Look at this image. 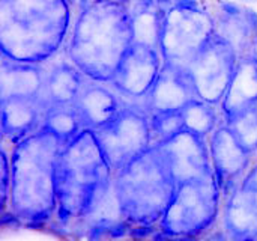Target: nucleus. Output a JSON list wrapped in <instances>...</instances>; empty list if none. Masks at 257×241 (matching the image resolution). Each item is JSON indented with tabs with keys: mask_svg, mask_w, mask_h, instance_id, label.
I'll list each match as a JSON object with an SVG mask.
<instances>
[{
	"mask_svg": "<svg viewBox=\"0 0 257 241\" xmlns=\"http://www.w3.org/2000/svg\"><path fill=\"white\" fill-rule=\"evenodd\" d=\"M62 145L41 127L12 149L9 211L27 228H45L56 216V162Z\"/></svg>",
	"mask_w": 257,
	"mask_h": 241,
	"instance_id": "obj_1",
	"label": "nucleus"
},
{
	"mask_svg": "<svg viewBox=\"0 0 257 241\" xmlns=\"http://www.w3.org/2000/svg\"><path fill=\"white\" fill-rule=\"evenodd\" d=\"M114 178L95 130L84 127L62 145L56 162V216L60 229L75 228L98 192Z\"/></svg>",
	"mask_w": 257,
	"mask_h": 241,
	"instance_id": "obj_2",
	"label": "nucleus"
},
{
	"mask_svg": "<svg viewBox=\"0 0 257 241\" xmlns=\"http://www.w3.org/2000/svg\"><path fill=\"white\" fill-rule=\"evenodd\" d=\"M131 44V15L122 3L95 2L80 15L68 54L86 78L110 83Z\"/></svg>",
	"mask_w": 257,
	"mask_h": 241,
	"instance_id": "obj_3",
	"label": "nucleus"
},
{
	"mask_svg": "<svg viewBox=\"0 0 257 241\" xmlns=\"http://www.w3.org/2000/svg\"><path fill=\"white\" fill-rule=\"evenodd\" d=\"M114 184L123 216L131 225H158L176 190L154 146L114 174Z\"/></svg>",
	"mask_w": 257,
	"mask_h": 241,
	"instance_id": "obj_4",
	"label": "nucleus"
},
{
	"mask_svg": "<svg viewBox=\"0 0 257 241\" xmlns=\"http://www.w3.org/2000/svg\"><path fill=\"white\" fill-rule=\"evenodd\" d=\"M221 201L214 175L179 184L158 226L167 238H199L217 223Z\"/></svg>",
	"mask_w": 257,
	"mask_h": 241,
	"instance_id": "obj_5",
	"label": "nucleus"
},
{
	"mask_svg": "<svg viewBox=\"0 0 257 241\" xmlns=\"http://www.w3.org/2000/svg\"><path fill=\"white\" fill-rule=\"evenodd\" d=\"M215 33L214 20L199 8L197 0H176L169 9L161 56L164 63L187 69L196 53Z\"/></svg>",
	"mask_w": 257,
	"mask_h": 241,
	"instance_id": "obj_6",
	"label": "nucleus"
},
{
	"mask_svg": "<svg viewBox=\"0 0 257 241\" xmlns=\"http://www.w3.org/2000/svg\"><path fill=\"white\" fill-rule=\"evenodd\" d=\"M95 133L114 174L154 145L149 113L145 107L123 106L108 124Z\"/></svg>",
	"mask_w": 257,
	"mask_h": 241,
	"instance_id": "obj_7",
	"label": "nucleus"
},
{
	"mask_svg": "<svg viewBox=\"0 0 257 241\" xmlns=\"http://www.w3.org/2000/svg\"><path fill=\"white\" fill-rule=\"evenodd\" d=\"M238 59L239 54L236 48L215 30L187 68L197 98L220 107L233 77Z\"/></svg>",
	"mask_w": 257,
	"mask_h": 241,
	"instance_id": "obj_8",
	"label": "nucleus"
},
{
	"mask_svg": "<svg viewBox=\"0 0 257 241\" xmlns=\"http://www.w3.org/2000/svg\"><path fill=\"white\" fill-rule=\"evenodd\" d=\"M154 148L161 155L176 186L214 175L208 139L187 128L154 145Z\"/></svg>",
	"mask_w": 257,
	"mask_h": 241,
	"instance_id": "obj_9",
	"label": "nucleus"
},
{
	"mask_svg": "<svg viewBox=\"0 0 257 241\" xmlns=\"http://www.w3.org/2000/svg\"><path fill=\"white\" fill-rule=\"evenodd\" d=\"M208 142L212 172L221 190L223 201H226L242 186V181L250 171L253 155L239 143L235 133L224 121H221L208 137Z\"/></svg>",
	"mask_w": 257,
	"mask_h": 241,
	"instance_id": "obj_10",
	"label": "nucleus"
},
{
	"mask_svg": "<svg viewBox=\"0 0 257 241\" xmlns=\"http://www.w3.org/2000/svg\"><path fill=\"white\" fill-rule=\"evenodd\" d=\"M163 63L158 50L133 42L120 59L110 85L125 98L145 100L155 85Z\"/></svg>",
	"mask_w": 257,
	"mask_h": 241,
	"instance_id": "obj_11",
	"label": "nucleus"
},
{
	"mask_svg": "<svg viewBox=\"0 0 257 241\" xmlns=\"http://www.w3.org/2000/svg\"><path fill=\"white\" fill-rule=\"evenodd\" d=\"M194 98L197 94L187 69L163 63L155 85L145 98V109L149 115L181 112Z\"/></svg>",
	"mask_w": 257,
	"mask_h": 241,
	"instance_id": "obj_12",
	"label": "nucleus"
},
{
	"mask_svg": "<svg viewBox=\"0 0 257 241\" xmlns=\"http://www.w3.org/2000/svg\"><path fill=\"white\" fill-rule=\"evenodd\" d=\"M74 104L80 113L83 125L92 130H98L108 124L123 107L116 89L110 83L90 78H86Z\"/></svg>",
	"mask_w": 257,
	"mask_h": 241,
	"instance_id": "obj_13",
	"label": "nucleus"
},
{
	"mask_svg": "<svg viewBox=\"0 0 257 241\" xmlns=\"http://www.w3.org/2000/svg\"><path fill=\"white\" fill-rule=\"evenodd\" d=\"M48 103L41 98L11 97L2 98V134L9 140L20 142L41 128Z\"/></svg>",
	"mask_w": 257,
	"mask_h": 241,
	"instance_id": "obj_14",
	"label": "nucleus"
},
{
	"mask_svg": "<svg viewBox=\"0 0 257 241\" xmlns=\"http://www.w3.org/2000/svg\"><path fill=\"white\" fill-rule=\"evenodd\" d=\"M257 104V57L254 53L239 56L233 77L220 104L223 121Z\"/></svg>",
	"mask_w": 257,
	"mask_h": 241,
	"instance_id": "obj_15",
	"label": "nucleus"
},
{
	"mask_svg": "<svg viewBox=\"0 0 257 241\" xmlns=\"http://www.w3.org/2000/svg\"><path fill=\"white\" fill-rule=\"evenodd\" d=\"M47 75L39 63L18 62L2 56V98L27 97L45 100Z\"/></svg>",
	"mask_w": 257,
	"mask_h": 241,
	"instance_id": "obj_16",
	"label": "nucleus"
},
{
	"mask_svg": "<svg viewBox=\"0 0 257 241\" xmlns=\"http://www.w3.org/2000/svg\"><path fill=\"white\" fill-rule=\"evenodd\" d=\"M224 231L230 238L257 240V193L239 187L224 201Z\"/></svg>",
	"mask_w": 257,
	"mask_h": 241,
	"instance_id": "obj_17",
	"label": "nucleus"
},
{
	"mask_svg": "<svg viewBox=\"0 0 257 241\" xmlns=\"http://www.w3.org/2000/svg\"><path fill=\"white\" fill-rule=\"evenodd\" d=\"M167 14L169 9L164 8L160 0H139V6L131 14L133 42L160 51Z\"/></svg>",
	"mask_w": 257,
	"mask_h": 241,
	"instance_id": "obj_18",
	"label": "nucleus"
},
{
	"mask_svg": "<svg viewBox=\"0 0 257 241\" xmlns=\"http://www.w3.org/2000/svg\"><path fill=\"white\" fill-rule=\"evenodd\" d=\"M86 75L69 60L60 62L53 66L47 74L45 83V101L50 104H74Z\"/></svg>",
	"mask_w": 257,
	"mask_h": 241,
	"instance_id": "obj_19",
	"label": "nucleus"
},
{
	"mask_svg": "<svg viewBox=\"0 0 257 241\" xmlns=\"http://www.w3.org/2000/svg\"><path fill=\"white\" fill-rule=\"evenodd\" d=\"M41 127L53 133L63 145L84 128L75 104H50Z\"/></svg>",
	"mask_w": 257,
	"mask_h": 241,
	"instance_id": "obj_20",
	"label": "nucleus"
},
{
	"mask_svg": "<svg viewBox=\"0 0 257 241\" xmlns=\"http://www.w3.org/2000/svg\"><path fill=\"white\" fill-rule=\"evenodd\" d=\"M181 112L185 128L206 139L214 133L223 119L218 106H214L200 98L191 100Z\"/></svg>",
	"mask_w": 257,
	"mask_h": 241,
	"instance_id": "obj_21",
	"label": "nucleus"
},
{
	"mask_svg": "<svg viewBox=\"0 0 257 241\" xmlns=\"http://www.w3.org/2000/svg\"><path fill=\"white\" fill-rule=\"evenodd\" d=\"M224 122L232 128L239 143L253 157L257 155V104L242 110Z\"/></svg>",
	"mask_w": 257,
	"mask_h": 241,
	"instance_id": "obj_22",
	"label": "nucleus"
},
{
	"mask_svg": "<svg viewBox=\"0 0 257 241\" xmlns=\"http://www.w3.org/2000/svg\"><path fill=\"white\" fill-rule=\"evenodd\" d=\"M152 140L154 145L170 139L176 133L185 128L182 112H169V113H152L149 115ZM152 145V146H154Z\"/></svg>",
	"mask_w": 257,
	"mask_h": 241,
	"instance_id": "obj_23",
	"label": "nucleus"
},
{
	"mask_svg": "<svg viewBox=\"0 0 257 241\" xmlns=\"http://www.w3.org/2000/svg\"><path fill=\"white\" fill-rule=\"evenodd\" d=\"M11 198V157L5 148H2V213L8 211Z\"/></svg>",
	"mask_w": 257,
	"mask_h": 241,
	"instance_id": "obj_24",
	"label": "nucleus"
},
{
	"mask_svg": "<svg viewBox=\"0 0 257 241\" xmlns=\"http://www.w3.org/2000/svg\"><path fill=\"white\" fill-rule=\"evenodd\" d=\"M241 187L248 189V190L256 192L257 193V165L247 172V175H245V178H244Z\"/></svg>",
	"mask_w": 257,
	"mask_h": 241,
	"instance_id": "obj_25",
	"label": "nucleus"
},
{
	"mask_svg": "<svg viewBox=\"0 0 257 241\" xmlns=\"http://www.w3.org/2000/svg\"><path fill=\"white\" fill-rule=\"evenodd\" d=\"M254 54H256V57H257V41H256V45H254Z\"/></svg>",
	"mask_w": 257,
	"mask_h": 241,
	"instance_id": "obj_26",
	"label": "nucleus"
}]
</instances>
